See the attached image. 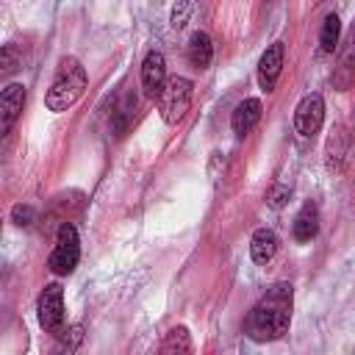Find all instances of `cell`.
<instances>
[{"mask_svg": "<svg viewBox=\"0 0 355 355\" xmlns=\"http://www.w3.org/2000/svg\"><path fill=\"white\" fill-rule=\"evenodd\" d=\"M33 219H36V211H33V205H28V202H17V205L11 208V222H14V225H19V227H28Z\"/></svg>", "mask_w": 355, "mask_h": 355, "instance_id": "obj_19", "label": "cell"}, {"mask_svg": "<svg viewBox=\"0 0 355 355\" xmlns=\"http://www.w3.org/2000/svg\"><path fill=\"white\" fill-rule=\"evenodd\" d=\"M347 144H349V136L344 133L341 125H336L333 133H330V139H327V164H330L333 169L341 166V158L347 155Z\"/></svg>", "mask_w": 355, "mask_h": 355, "instance_id": "obj_16", "label": "cell"}, {"mask_svg": "<svg viewBox=\"0 0 355 355\" xmlns=\"http://www.w3.org/2000/svg\"><path fill=\"white\" fill-rule=\"evenodd\" d=\"M191 349H194L191 347V336H189V330L183 324L172 327L161 341V352H169V355H180V352H191Z\"/></svg>", "mask_w": 355, "mask_h": 355, "instance_id": "obj_15", "label": "cell"}, {"mask_svg": "<svg viewBox=\"0 0 355 355\" xmlns=\"http://www.w3.org/2000/svg\"><path fill=\"white\" fill-rule=\"evenodd\" d=\"M136 108V97L133 94H125L122 97V103H119V108H116V136H122L125 133V128H128V119H130V111Z\"/></svg>", "mask_w": 355, "mask_h": 355, "instance_id": "obj_18", "label": "cell"}, {"mask_svg": "<svg viewBox=\"0 0 355 355\" xmlns=\"http://www.w3.org/2000/svg\"><path fill=\"white\" fill-rule=\"evenodd\" d=\"M277 252V236L269 227H258L250 239V255L255 263H269Z\"/></svg>", "mask_w": 355, "mask_h": 355, "instance_id": "obj_14", "label": "cell"}, {"mask_svg": "<svg viewBox=\"0 0 355 355\" xmlns=\"http://www.w3.org/2000/svg\"><path fill=\"white\" fill-rule=\"evenodd\" d=\"M186 55L191 61V67L197 69H208L211 67V58H214V44H211V36L205 31H194L189 44H186Z\"/></svg>", "mask_w": 355, "mask_h": 355, "instance_id": "obj_12", "label": "cell"}, {"mask_svg": "<svg viewBox=\"0 0 355 355\" xmlns=\"http://www.w3.org/2000/svg\"><path fill=\"white\" fill-rule=\"evenodd\" d=\"M283 53H286L283 50V42H272L263 50V55L258 61V86L263 92H272L277 86V78L283 72Z\"/></svg>", "mask_w": 355, "mask_h": 355, "instance_id": "obj_9", "label": "cell"}, {"mask_svg": "<svg viewBox=\"0 0 355 355\" xmlns=\"http://www.w3.org/2000/svg\"><path fill=\"white\" fill-rule=\"evenodd\" d=\"M291 305H294L291 283L280 280V283L269 286L247 316V324H244L247 336L258 344L283 338L288 333V324H291Z\"/></svg>", "mask_w": 355, "mask_h": 355, "instance_id": "obj_1", "label": "cell"}, {"mask_svg": "<svg viewBox=\"0 0 355 355\" xmlns=\"http://www.w3.org/2000/svg\"><path fill=\"white\" fill-rule=\"evenodd\" d=\"M191 92H194V86H191L189 78H183V75L166 78V83L158 94V114L166 125H175V122L183 119V114L191 105Z\"/></svg>", "mask_w": 355, "mask_h": 355, "instance_id": "obj_3", "label": "cell"}, {"mask_svg": "<svg viewBox=\"0 0 355 355\" xmlns=\"http://www.w3.org/2000/svg\"><path fill=\"white\" fill-rule=\"evenodd\" d=\"M83 89H86V69L75 55H67L55 69V78L44 94V105L50 111H67L80 100Z\"/></svg>", "mask_w": 355, "mask_h": 355, "instance_id": "obj_2", "label": "cell"}, {"mask_svg": "<svg viewBox=\"0 0 355 355\" xmlns=\"http://www.w3.org/2000/svg\"><path fill=\"white\" fill-rule=\"evenodd\" d=\"M291 233L297 241H311L316 233H319V208L313 202H305L300 208V214L294 216V225H291Z\"/></svg>", "mask_w": 355, "mask_h": 355, "instance_id": "obj_13", "label": "cell"}, {"mask_svg": "<svg viewBox=\"0 0 355 355\" xmlns=\"http://www.w3.org/2000/svg\"><path fill=\"white\" fill-rule=\"evenodd\" d=\"M36 313H39V324L44 333L61 336L64 327V288L58 283H47L44 291L39 294L36 302Z\"/></svg>", "mask_w": 355, "mask_h": 355, "instance_id": "obj_5", "label": "cell"}, {"mask_svg": "<svg viewBox=\"0 0 355 355\" xmlns=\"http://www.w3.org/2000/svg\"><path fill=\"white\" fill-rule=\"evenodd\" d=\"M333 89L336 92H347L352 83H355V22L341 44V53H338V64L333 69V78H330Z\"/></svg>", "mask_w": 355, "mask_h": 355, "instance_id": "obj_7", "label": "cell"}, {"mask_svg": "<svg viewBox=\"0 0 355 355\" xmlns=\"http://www.w3.org/2000/svg\"><path fill=\"white\" fill-rule=\"evenodd\" d=\"M22 108H25V86L22 83H8L0 94V130L3 133H8L14 128Z\"/></svg>", "mask_w": 355, "mask_h": 355, "instance_id": "obj_10", "label": "cell"}, {"mask_svg": "<svg viewBox=\"0 0 355 355\" xmlns=\"http://www.w3.org/2000/svg\"><path fill=\"white\" fill-rule=\"evenodd\" d=\"M322 122H324V100H322V94L311 92L294 108V130L300 136H316Z\"/></svg>", "mask_w": 355, "mask_h": 355, "instance_id": "obj_6", "label": "cell"}, {"mask_svg": "<svg viewBox=\"0 0 355 355\" xmlns=\"http://www.w3.org/2000/svg\"><path fill=\"white\" fill-rule=\"evenodd\" d=\"M19 61H22V55H17V44L8 42V44L3 47V75H11Z\"/></svg>", "mask_w": 355, "mask_h": 355, "instance_id": "obj_20", "label": "cell"}, {"mask_svg": "<svg viewBox=\"0 0 355 355\" xmlns=\"http://www.w3.org/2000/svg\"><path fill=\"white\" fill-rule=\"evenodd\" d=\"M80 338H83V327H80V324H72V327H69V333H67V336H64V341H61V349L72 352V349L80 344Z\"/></svg>", "mask_w": 355, "mask_h": 355, "instance_id": "obj_23", "label": "cell"}, {"mask_svg": "<svg viewBox=\"0 0 355 355\" xmlns=\"http://www.w3.org/2000/svg\"><path fill=\"white\" fill-rule=\"evenodd\" d=\"M338 36H341V22H338L336 14H327L324 17V25H322V33H319L322 53H333L338 47Z\"/></svg>", "mask_w": 355, "mask_h": 355, "instance_id": "obj_17", "label": "cell"}, {"mask_svg": "<svg viewBox=\"0 0 355 355\" xmlns=\"http://www.w3.org/2000/svg\"><path fill=\"white\" fill-rule=\"evenodd\" d=\"M258 119H261V100L258 97H247V100H241L236 105V111L230 116V128H233L236 136H247L258 125Z\"/></svg>", "mask_w": 355, "mask_h": 355, "instance_id": "obj_11", "label": "cell"}, {"mask_svg": "<svg viewBox=\"0 0 355 355\" xmlns=\"http://www.w3.org/2000/svg\"><path fill=\"white\" fill-rule=\"evenodd\" d=\"M288 197H291V189H288V186H283V183H277V186H272V189H269L266 202H269L272 208H283Z\"/></svg>", "mask_w": 355, "mask_h": 355, "instance_id": "obj_21", "label": "cell"}, {"mask_svg": "<svg viewBox=\"0 0 355 355\" xmlns=\"http://www.w3.org/2000/svg\"><path fill=\"white\" fill-rule=\"evenodd\" d=\"M189 11H191V0H178L172 8V28H183L189 19Z\"/></svg>", "mask_w": 355, "mask_h": 355, "instance_id": "obj_22", "label": "cell"}, {"mask_svg": "<svg viewBox=\"0 0 355 355\" xmlns=\"http://www.w3.org/2000/svg\"><path fill=\"white\" fill-rule=\"evenodd\" d=\"M166 83V58L161 50H150L141 61V89L147 97H158Z\"/></svg>", "mask_w": 355, "mask_h": 355, "instance_id": "obj_8", "label": "cell"}, {"mask_svg": "<svg viewBox=\"0 0 355 355\" xmlns=\"http://www.w3.org/2000/svg\"><path fill=\"white\" fill-rule=\"evenodd\" d=\"M80 261V241H78V230L75 225L64 222L58 227V239H55V247L47 258V266L53 275H72L75 266Z\"/></svg>", "mask_w": 355, "mask_h": 355, "instance_id": "obj_4", "label": "cell"}]
</instances>
